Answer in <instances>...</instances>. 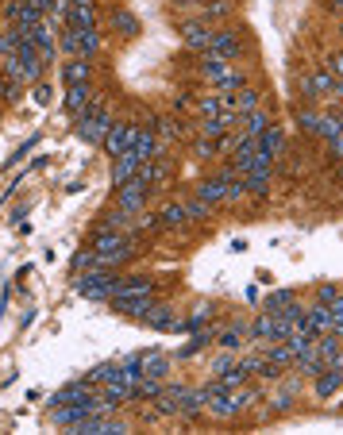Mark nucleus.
I'll return each instance as SVG.
<instances>
[{
  "label": "nucleus",
  "mask_w": 343,
  "mask_h": 435,
  "mask_svg": "<svg viewBox=\"0 0 343 435\" xmlns=\"http://www.w3.org/2000/svg\"><path fill=\"white\" fill-rule=\"evenodd\" d=\"M93 104V89L89 81H77V85H66V112L70 116H81L85 108Z\"/></svg>",
  "instance_id": "10"
},
{
  "label": "nucleus",
  "mask_w": 343,
  "mask_h": 435,
  "mask_svg": "<svg viewBox=\"0 0 343 435\" xmlns=\"http://www.w3.org/2000/svg\"><path fill=\"white\" fill-rule=\"evenodd\" d=\"M228 8H232L228 0H216V4H209V8H205V16H209V19H216V16H228Z\"/></svg>",
  "instance_id": "48"
},
{
  "label": "nucleus",
  "mask_w": 343,
  "mask_h": 435,
  "mask_svg": "<svg viewBox=\"0 0 343 435\" xmlns=\"http://www.w3.org/2000/svg\"><path fill=\"white\" fill-rule=\"evenodd\" d=\"M209 316H212V304L209 301H205V304H197V309H193V316L189 320H185V331H197V327H205V324H209Z\"/></svg>",
  "instance_id": "37"
},
{
  "label": "nucleus",
  "mask_w": 343,
  "mask_h": 435,
  "mask_svg": "<svg viewBox=\"0 0 343 435\" xmlns=\"http://www.w3.org/2000/svg\"><path fill=\"white\" fill-rule=\"evenodd\" d=\"M97 0H70V12H66V24L70 27H97V12H93Z\"/></svg>",
  "instance_id": "11"
},
{
  "label": "nucleus",
  "mask_w": 343,
  "mask_h": 435,
  "mask_svg": "<svg viewBox=\"0 0 343 435\" xmlns=\"http://www.w3.org/2000/svg\"><path fill=\"white\" fill-rule=\"evenodd\" d=\"M289 404H293V397H278V401H274V412H285Z\"/></svg>",
  "instance_id": "51"
},
{
  "label": "nucleus",
  "mask_w": 343,
  "mask_h": 435,
  "mask_svg": "<svg viewBox=\"0 0 343 435\" xmlns=\"http://www.w3.org/2000/svg\"><path fill=\"white\" fill-rule=\"evenodd\" d=\"M112 31H120L124 39H131V35H139V19H135L131 12L116 8V12H112Z\"/></svg>",
  "instance_id": "24"
},
{
  "label": "nucleus",
  "mask_w": 343,
  "mask_h": 435,
  "mask_svg": "<svg viewBox=\"0 0 343 435\" xmlns=\"http://www.w3.org/2000/svg\"><path fill=\"white\" fill-rule=\"evenodd\" d=\"M139 362H143V377H159L162 381L170 374V354H162V351H143Z\"/></svg>",
  "instance_id": "12"
},
{
  "label": "nucleus",
  "mask_w": 343,
  "mask_h": 435,
  "mask_svg": "<svg viewBox=\"0 0 343 435\" xmlns=\"http://www.w3.org/2000/svg\"><path fill=\"white\" fill-rule=\"evenodd\" d=\"M293 359H297V354L289 351V343H270L266 347V362H274V366H293Z\"/></svg>",
  "instance_id": "31"
},
{
  "label": "nucleus",
  "mask_w": 343,
  "mask_h": 435,
  "mask_svg": "<svg viewBox=\"0 0 343 435\" xmlns=\"http://www.w3.org/2000/svg\"><path fill=\"white\" fill-rule=\"evenodd\" d=\"M289 301H297V293H293V289H274V293L262 301V312H282Z\"/></svg>",
  "instance_id": "30"
},
{
  "label": "nucleus",
  "mask_w": 343,
  "mask_h": 435,
  "mask_svg": "<svg viewBox=\"0 0 343 435\" xmlns=\"http://www.w3.org/2000/svg\"><path fill=\"white\" fill-rule=\"evenodd\" d=\"M243 335H247V327H243V324H235V327H224V331L216 335V343L224 347V351H239V347H243Z\"/></svg>",
  "instance_id": "25"
},
{
  "label": "nucleus",
  "mask_w": 343,
  "mask_h": 435,
  "mask_svg": "<svg viewBox=\"0 0 343 435\" xmlns=\"http://www.w3.org/2000/svg\"><path fill=\"white\" fill-rule=\"evenodd\" d=\"M239 124H243V135H251V139H259V135L270 127V116H266L262 108H255V112H247V116H239Z\"/></svg>",
  "instance_id": "20"
},
{
  "label": "nucleus",
  "mask_w": 343,
  "mask_h": 435,
  "mask_svg": "<svg viewBox=\"0 0 343 435\" xmlns=\"http://www.w3.org/2000/svg\"><path fill=\"white\" fill-rule=\"evenodd\" d=\"M209 216H212V204L201 201V197L185 204V220H193V224H201V220H209Z\"/></svg>",
  "instance_id": "36"
},
{
  "label": "nucleus",
  "mask_w": 343,
  "mask_h": 435,
  "mask_svg": "<svg viewBox=\"0 0 343 435\" xmlns=\"http://www.w3.org/2000/svg\"><path fill=\"white\" fill-rule=\"evenodd\" d=\"M135 135H139V127H135V124H112V131L104 135V151H109L112 158L124 154V151H131Z\"/></svg>",
  "instance_id": "5"
},
{
  "label": "nucleus",
  "mask_w": 343,
  "mask_h": 435,
  "mask_svg": "<svg viewBox=\"0 0 343 435\" xmlns=\"http://www.w3.org/2000/svg\"><path fill=\"white\" fill-rule=\"evenodd\" d=\"M77 31H81V58H93L101 51V31L97 27H77Z\"/></svg>",
  "instance_id": "29"
},
{
  "label": "nucleus",
  "mask_w": 343,
  "mask_h": 435,
  "mask_svg": "<svg viewBox=\"0 0 343 435\" xmlns=\"http://www.w3.org/2000/svg\"><path fill=\"white\" fill-rule=\"evenodd\" d=\"M297 124H301L305 131H317L320 116H317V112H312V108H301V112H297Z\"/></svg>",
  "instance_id": "45"
},
{
  "label": "nucleus",
  "mask_w": 343,
  "mask_h": 435,
  "mask_svg": "<svg viewBox=\"0 0 343 435\" xmlns=\"http://www.w3.org/2000/svg\"><path fill=\"white\" fill-rule=\"evenodd\" d=\"M328 8H335V12H343V0H328Z\"/></svg>",
  "instance_id": "52"
},
{
  "label": "nucleus",
  "mask_w": 343,
  "mask_h": 435,
  "mask_svg": "<svg viewBox=\"0 0 343 435\" xmlns=\"http://www.w3.org/2000/svg\"><path fill=\"white\" fill-rule=\"evenodd\" d=\"M151 304H154V297H127V301H112V309L131 316V320H143L151 312Z\"/></svg>",
  "instance_id": "17"
},
{
  "label": "nucleus",
  "mask_w": 343,
  "mask_h": 435,
  "mask_svg": "<svg viewBox=\"0 0 343 435\" xmlns=\"http://www.w3.org/2000/svg\"><path fill=\"white\" fill-rule=\"evenodd\" d=\"M112 377H120V362H104V366L89 370L85 381H89V385H104V381H112Z\"/></svg>",
  "instance_id": "33"
},
{
  "label": "nucleus",
  "mask_w": 343,
  "mask_h": 435,
  "mask_svg": "<svg viewBox=\"0 0 343 435\" xmlns=\"http://www.w3.org/2000/svg\"><path fill=\"white\" fill-rule=\"evenodd\" d=\"M262 97H259V89H251V85H243L239 92H235V112L239 116H247V112H255V108H262Z\"/></svg>",
  "instance_id": "23"
},
{
  "label": "nucleus",
  "mask_w": 343,
  "mask_h": 435,
  "mask_svg": "<svg viewBox=\"0 0 343 435\" xmlns=\"http://www.w3.org/2000/svg\"><path fill=\"white\" fill-rule=\"evenodd\" d=\"M93 66L89 58H70L66 66H62V77H66V85H77V81H89Z\"/></svg>",
  "instance_id": "22"
},
{
  "label": "nucleus",
  "mask_w": 343,
  "mask_h": 435,
  "mask_svg": "<svg viewBox=\"0 0 343 435\" xmlns=\"http://www.w3.org/2000/svg\"><path fill=\"white\" fill-rule=\"evenodd\" d=\"M35 147H39V135H31V139H24V147H16V154H12V158H8V166H16L19 158H27V151H35Z\"/></svg>",
  "instance_id": "44"
},
{
  "label": "nucleus",
  "mask_w": 343,
  "mask_h": 435,
  "mask_svg": "<svg viewBox=\"0 0 343 435\" xmlns=\"http://www.w3.org/2000/svg\"><path fill=\"white\" fill-rule=\"evenodd\" d=\"M247 377H251V374H247V370H243V362H239V366H235V370L228 366L224 374H216V377H212L209 385H205V389H239V385L247 381Z\"/></svg>",
  "instance_id": "16"
},
{
  "label": "nucleus",
  "mask_w": 343,
  "mask_h": 435,
  "mask_svg": "<svg viewBox=\"0 0 343 435\" xmlns=\"http://www.w3.org/2000/svg\"><path fill=\"white\" fill-rule=\"evenodd\" d=\"M243 181H247V192H251L255 201H266L270 197V174H247Z\"/></svg>",
  "instance_id": "26"
},
{
  "label": "nucleus",
  "mask_w": 343,
  "mask_h": 435,
  "mask_svg": "<svg viewBox=\"0 0 343 435\" xmlns=\"http://www.w3.org/2000/svg\"><path fill=\"white\" fill-rule=\"evenodd\" d=\"M193 154H197V158H205V162H209V158H216V142H212V139L193 142Z\"/></svg>",
  "instance_id": "43"
},
{
  "label": "nucleus",
  "mask_w": 343,
  "mask_h": 435,
  "mask_svg": "<svg viewBox=\"0 0 343 435\" xmlns=\"http://www.w3.org/2000/svg\"><path fill=\"white\" fill-rule=\"evenodd\" d=\"M127 297H154V281L151 277H120L112 301H127Z\"/></svg>",
  "instance_id": "7"
},
{
  "label": "nucleus",
  "mask_w": 343,
  "mask_h": 435,
  "mask_svg": "<svg viewBox=\"0 0 343 435\" xmlns=\"http://www.w3.org/2000/svg\"><path fill=\"white\" fill-rule=\"evenodd\" d=\"M0 101L16 104V101H19V81H12V77H4V74H0Z\"/></svg>",
  "instance_id": "39"
},
{
  "label": "nucleus",
  "mask_w": 343,
  "mask_h": 435,
  "mask_svg": "<svg viewBox=\"0 0 343 435\" xmlns=\"http://www.w3.org/2000/svg\"><path fill=\"white\" fill-rule=\"evenodd\" d=\"M31 97H35V104H51V85H47V81H35Z\"/></svg>",
  "instance_id": "47"
},
{
  "label": "nucleus",
  "mask_w": 343,
  "mask_h": 435,
  "mask_svg": "<svg viewBox=\"0 0 343 435\" xmlns=\"http://www.w3.org/2000/svg\"><path fill=\"white\" fill-rule=\"evenodd\" d=\"M259 147H262V151H266L270 158L278 162V158H282V151H285V131H282L278 124H270L266 131L259 135Z\"/></svg>",
  "instance_id": "15"
},
{
  "label": "nucleus",
  "mask_w": 343,
  "mask_h": 435,
  "mask_svg": "<svg viewBox=\"0 0 343 435\" xmlns=\"http://www.w3.org/2000/svg\"><path fill=\"white\" fill-rule=\"evenodd\" d=\"M328 312H332V331H335V335H343V293L335 297L332 304H328Z\"/></svg>",
  "instance_id": "41"
},
{
  "label": "nucleus",
  "mask_w": 343,
  "mask_h": 435,
  "mask_svg": "<svg viewBox=\"0 0 343 435\" xmlns=\"http://www.w3.org/2000/svg\"><path fill=\"white\" fill-rule=\"evenodd\" d=\"M201 69H205V77H209L212 85H220V81H224V74H228V62H224V58H216V54H209Z\"/></svg>",
  "instance_id": "34"
},
{
  "label": "nucleus",
  "mask_w": 343,
  "mask_h": 435,
  "mask_svg": "<svg viewBox=\"0 0 343 435\" xmlns=\"http://www.w3.org/2000/svg\"><path fill=\"white\" fill-rule=\"evenodd\" d=\"M112 131V116H109V108H104L101 101H93L89 108L81 112V124H77V135H81L85 142H104V135Z\"/></svg>",
  "instance_id": "3"
},
{
  "label": "nucleus",
  "mask_w": 343,
  "mask_h": 435,
  "mask_svg": "<svg viewBox=\"0 0 343 435\" xmlns=\"http://www.w3.org/2000/svg\"><path fill=\"white\" fill-rule=\"evenodd\" d=\"M209 54H216V58H224V62H235V58L243 54V39L232 31V27H224V31H212Z\"/></svg>",
  "instance_id": "4"
},
{
  "label": "nucleus",
  "mask_w": 343,
  "mask_h": 435,
  "mask_svg": "<svg viewBox=\"0 0 343 435\" xmlns=\"http://www.w3.org/2000/svg\"><path fill=\"white\" fill-rule=\"evenodd\" d=\"M62 51L70 54V58H81V31L70 24H62Z\"/></svg>",
  "instance_id": "27"
},
{
  "label": "nucleus",
  "mask_w": 343,
  "mask_h": 435,
  "mask_svg": "<svg viewBox=\"0 0 343 435\" xmlns=\"http://www.w3.org/2000/svg\"><path fill=\"white\" fill-rule=\"evenodd\" d=\"M301 324L309 327L312 335H324V331H332V312H328V304H320V301L305 304V320H301Z\"/></svg>",
  "instance_id": "8"
},
{
  "label": "nucleus",
  "mask_w": 343,
  "mask_h": 435,
  "mask_svg": "<svg viewBox=\"0 0 343 435\" xmlns=\"http://www.w3.org/2000/svg\"><path fill=\"white\" fill-rule=\"evenodd\" d=\"M220 112H228L220 92H216V97H201V116H205V120H209V116H220Z\"/></svg>",
  "instance_id": "38"
},
{
  "label": "nucleus",
  "mask_w": 343,
  "mask_h": 435,
  "mask_svg": "<svg viewBox=\"0 0 343 435\" xmlns=\"http://www.w3.org/2000/svg\"><path fill=\"white\" fill-rule=\"evenodd\" d=\"M328 74L343 77V54H332V58H328Z\"/></svg>",
  "instance_id": "49"
},
{
  "label": "nucleus",
  "mask_w": 343,
  "mask_h": 435,
  "mask_svg": "<svg viewBox=\"0 0 343 435\" xmlns=\"http://www.w3.org/2000/svg\"><path fill=\"white\" fill-rule=\"evenodd\" d=\"M139 166H143V158L135 151H124V154H116V162H112V189H120V185H127L135 174H139Z\"/></svg>",
  "instance_id": "6"
},
{
  "label": "nucleus",
  "mask_w": 343,
  "mask_h": 435,
  "mask_svg": "<svg viewBox=\"0 0 343 435\" xmlns=\"http://www.w3.org/2000/svg\"><path fill=\"white\" fill-rule=\"evenodd\" d=\"M174 4H205V0H174Z\"/></svg>",
  "instance_id": "53"
},
{
  "label": "nucleus",
  "mask_w": 343,
  "mask_h": 435,
  "mask_svg": "<svg viewBox=\"0 0 343 435\" xmlns=\"http://www.w3.org/2000/svg\"><path fill=\"white\" fill-rule=\"evenodd\" d=\"M162 389H166V385H162L159 377H139V385H135V397H139V401H159Z\"/></svg>",
  "instance_id": "28"
},
{
  "label": "nucleus",
  "mask_w": 343,
  "mask_h": 435,
  "mask_svg": "<svg viewBox=\"0 0 343 435\" xmlns=\"http://www.w3.org/2000/svg\"><path fill=\"white\" fill-rule=\"evenodd\" d=\"M93 254H97V266L120 270V266H124V262L135 254V243H131V235H124V231L97 227V235H93Z\"/></svg>",
  "instance_id": "1"
},
{
  "label": "nucleus",
  "mask_w": 343,
  "mask_h": 435,
  "mask_svg": "<svg viewBox=\"0 0 343 435\" xmlns=\"http://www.w3.org/2000/svg\"><path fill=\"white\" fill-rule=\"evenodd\" d=\"M120 285V274L116 270H104V266H93L89 274H81L74 281V293L89 297V301H112V293H116Z\"/></svg>",
  "instance_id": "2"
},
{
  "label": "nucleus",
  "mask_w": 343,
  "mask_h": 435,
  "mask_svg": "<svg viewBox=\"0 0 343 435\" xmlns=\"http://www.w3.org/2000/svg\"><path fill=\"white\" fill-rule=\"evenodd\" d=\"M185 224V204H166L159 212V227H182Z\"/></svg>",
  "instance_id": "32"
},
{
  "label": "nucleus",
  "mask_w": 343,
  "mask_h": 435,
  "mask_svg": "<svg viewBox=\"0 0 343 435\" xmlns=\"http://www.w3.org/2000/svg\"><path fill=\"white\" fill-rule=\"evenodd\" d=\"M317 135H320V139H335V135H343V116H320Z\"/></svg>",
  "instance_id": "35"
},
{
  "label": "nucleus",
  "mask_w": 343,
  "mask_h": 435,
  "mask_svg": "<svg viewBox=\"0 0 343 435\" xmlns=\"http://www.w3.org/2000/svg\"><path fill=\"white\" fill-rule=\"evenodd\" d=\"M340 35H343V27H340Z\"/></svg>",
  "instance_id": "54"
},
{
  "label": "nucleus",
  "mask_w": 343,
  "mask_h": 435,
  "mask_svg": "<svg viewBox=\"0 0 343 435\" xmlns=\"http://www.w3.org/2000/svg\"><path fill=\"white\" fill-rule=\"evenodd\" d=\"M143 324H147V327H159V331H174V327H182V320L174 316V309H170V304H159V301H154L151 312L143 316Z\"/></svg>",
  "instance_id": "9"
},
{
  "label": "nucleus",
  "mask_w": 343,
  "mask_h": 435,
  "mask_svg": "<svg viewBox=\"0 0 343 435\" xmlns=\"http://www.w3.org/2000/svg\"><path fill=\"white\" fill-rule=\"evenodd\" d=\"M182 39H185V47H189V51H209L212 47V31L205 24H185L182 27Z\"/></svg>",
  "instance_id": "13"
},
{
  "label": "nucleus",
  "mask_w": 343,
  "mask_h": 435,
  "mask_svg": "<svg viewBox=\"0 0 343 435\" xmlns=\"http://www.w3.org/2000/svg\"><path fill=\"white\" fill-rule=\"evenodd\" d=\"M340 385H343V370H320V374H317V385H312V393L324 401V397H332Z\"/></svg>",
  "instance_id": "18"
},
{
  "label": "nucleus",
  "mask_w": 343,
  "mask_h": 435,
  "mask_svg": "<svg viewBox=\"0 0 343 435\" xmlns=\"http://www.w3.org/2000/svg\"><path fill=\"white\" fill-rule=\"evenodd\" d=\"M131 151L139 154L143 162L159 158V135H154L151 127H139V135H135V142H131Z\"/></svg>",
  "instance_id": "14"
},
{
  "label": "nucleus",
  "mask_w": 343,
  "mask_h": 435,
  "mask_svg": "<svg viewBox=\"0 0 343 435\" xmlns=\"http://www.w3.org/2000/svg\"><path fill=\"white\" fill-rule=\"evenodd\" d=\"M89 266H97V254H93V251H77L74 254V270L81 274V270H89Z\"/></svg>",
  "instance_id": "46"
},
{
  "label": "nucleus",
  "mask_w": 343,
  "mask_h": 435,
  "mask_svg": "<svg viewBox=\"0 0 343 435\" xmlns=\"http://www.w3.org/2000/svg\"><path fill=\"white\" fill-rule=\"evenodd\" d=\"M340 293H343L340 285H317V297H312V301H320V304H332Z\"/></svg>",
  "instance_id": "42"
},
{
  "label": "nucleus",
  "mask_w": 343,
  "mask_h": 435,
  "mask_svg": "<svg viewBox=\"0 0 343 435\" xmlns=\"http://www.w3.org/2000/svg\"><path fill=\"white\" fill-rule=\"evenodd\" d=\"M197 197H201V201H209V204H224V174H220V177H209V181L197 185Z\"/></svg>",
  "instance_id": "21"
},
{
  "label": "nucleus",
  "mask_w": 343,
  "mask_h": 435,
  "mask_svg": "<svg viewBox=\"0 0 343 435\" xmlns=\"http://www.w3.org/2000/svg\"><path fill=\"white\" fill-rule=\"evenodd\" d=\"M159 147L162 142H174V139H182V124H177V120H162V127H159Z\"/></svg>",
  "instance_id": "40"
},
{
  "label": "nucleus",
  "mask_w": 343,
  "mask_h": 435,
  "mask_svg": "<svg viewBox=\"0 0 343 435\" xmlns=\"http://www.w3.org/2000/svg\"><path fill=\"white\" fill-rule=\"evenodd\" d=\"M332 158L343 162V135H335V139H332Z\"/></svg>",
  "instance_id": "50"
},
{
  "label": "nucleus",
  "mask_w": 343,
  "mask_h": 435,
  "mask_svg": "<svg viewBox=\"0 0 343 435\" xmlns=\"http://www.w3.org/2000/svg\"><path fill=\"white\" fill-rule=\"evenodd\" d=\"M81 397H89V381H70L66 389H58V393L51 397V409H58V404H70V401H81Z\"/></svg>",
  "instance_id": "19"
}]
</instances>
